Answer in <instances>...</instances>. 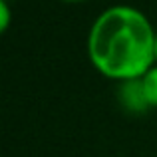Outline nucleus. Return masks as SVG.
I'll use <instances>...</instances> for the list:
<instances>
[{
	"label": "nucleus",
	"instance_id": "f257e3e1",
	"mask_svg": "<svg viewBox=\"0 0 157 157\" xmlns=\"http://www.w3.org/2000/svg\"><path fill=\"white\" fill-rule=\"evenodd\" d=\"M155 34L151 20L129 4L107 6L88 32L86 50L92 66L115 82L141 78L155 62Z\"/></svg>",
	"mask_w": 157,
	"mask_h": 157
},
{
	"label": "nucleus",
	"instance_id": "39448f33",
	"mask_svg": "<svg viewBox=\"0 0 157 157\" xmlns=\"http://www.w3.org/2000/svg\"><path fill=\"white\" fill-rule=\"evenodd\" d=\"M66 4H80V2H86V0H62Z\"/></svg>",
	"mask_w": 157,
	"mask_h": 157
},
{
	"label": "nucleus",
	"instance_id": "7ed1b4c3",
	"mask_svg": "<svg viewBox=\"0 0 157 157\" xmlns=\"http://www.w3.org/2000/svg\"><path fill=\"white\" fill-rule=\"evenodd\" d=\"M141 84L149 107H157V64L141 76Z\"/></svg>",
	"mask_w": 157,
	"mask_h": 157
},
{
	"label": "nucleus",
	"instance_id": "f03ea898",
	"mask_svg": "<svg viewBox=\"0 0 157 157\" xmlns=\"http://www.w3.org/2000/svg\"><path fill=\"white\" fill-rule=\"evenodd\" d=\"M117 101L123 107V111L133 115H141L149 109L147 104L145 92H143V84L141 78H135V80H125L119 82L117 86Z\"/></svg>",
	"mask_w": 157,
	"mask_h": 157
},
{
	"label": "nucleus",
	"instance_id": "423d86ee",
	"mask_svg": "<svg viewBox=\"0 0 157 157\" xmlns=\"http://www.w3.org/2000/svg\"><path fill=\"white\" fill-rule=\"evenodd\" d=\"M155 62H157V34H155Z\"/></svg>",
	"mask_w": 157,
	"mask_h": 157
},
{
	"label": "nucleus",
	"instance_id": "20e7f679",
	"mask_svg": "<svg viewBox=\"0 0 157 157\" xmlns=\"http://www.w3.org/2000/svg\"><path fill=\"white\" fill-rule=\"evenodd\" d=\"M10 20H12L10 4H8V0H0V30H2V32L8 30V26H10Z\"/></svg>",
	"mask_w": 157,
	"mask_h": 157
},
{
	"label": "nucleus",
	"instance_id": "0eeeda50",
	"mask_svg": "<svg viewBox=\"0 0 157 157\" xmlns=\"http://www.w3.org/2000/svg\"><path fill=\"white\" fill-rule=\"evenodd\" d=\"M8 2H10V0H8Z\"/></svg>",
	"mask_w": 157,
	"mask_h": 157
}]
</instances>
